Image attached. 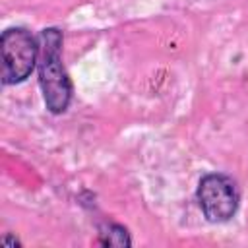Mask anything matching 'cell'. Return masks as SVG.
Segmentation results:
<instances>
[{
	"label": "cell",
	"instance_id": "cell-3",
	"mask_svg": "<svg viewBox=\"0 0 248 248\" xmlns=\"http://www.w3.org/2000/svg\"><path fill=\"white\" fill-rule=\"evenodd\" d=\"M196 200L209 223H227L238 211L240 192L231 176L223 172H207L198 182Z\"/></svg>",
	"mask_w": 248,
	"mask_h": 248
},
{
	"label": "cell",
	"instance_id": "cell-5",
	"mask_svg": "<svg viewBox=\"0 0 248 248\" xmlns=\"http://www.w3.org/2000/svg\"><path fill=\"white\" fill-rule=\"evenodd\" d=\"M2 244H4V246H14V248H16V246H21V242H19L17 238H12L10 234H6V236L2 238Z\"/></svg>",
	"mask_w": 248,
	"mask_h": 248
},
{
	"label": "cell",
	"instance_id": "cell-4",
	"mask_svg": "<svg viewBox=\"0 0 248 248\" xmlns=\"http://www.w3.org/2000/svg\"><path fill=\"white\" fill-rule=\"evenodd\" d=\"M99 244L101 246H132V238L126 227L112 223V221H105L99 225Z\"/></svg>",
	"mask_w": 248,
	"mask_h": 248
},
{
	"label": "cell",
	"instance_id": "cell-2",
	"mask_svg": "<svg viewBox=\"0 0 248 248\" xmlns=\"http://www.w3.org/2000/svg\"><path fill=\"white\" fill-rule=\"evenodd\" d=\"M2 83L16 85L25 81L39 62V37L25 27H8L0 35Z\"/></svg>",
	"mask_w": 248,
	"mask_h": 248
},
{
	"label": "cell",
	"instance_id": "cell-1",
	"mask_svg": "<svg viewBox=\"0 0 248 248\" xmlns=\"http://www.w3.org/2000/svg\"><path fill=\"white\" fill-rule=\"evenodd\" d=\"M62 31L58 27H46L39 33V85L43 101L48 112L62 114L68 110L74 85L62 64Z\"/></svg>",
	"mask_w": 248,
	"mask_h": 248
}]
</instances>
